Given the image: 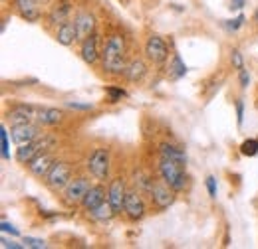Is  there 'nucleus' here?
<instances>
[{
  "instance_id": "obj_6",
  "label": "nucleus",
  "mask_w": 258,
  "mask_h": 249,
  "mask_svg": "<svg viewBox=\"0 0 258 249\" xmlns=\"http://www.w3.org/2000/svg\"><path fill=\"white\" fill-rule=\"evenodd\" d=\"M74 178V170H72V164L70 162H66V160H56L54 162V166L50 168V172L46 174V178L42 180L48 190H52V192H62L66 188V184L70 182Z\"/></svg>"
},
{
  "instance_id": "obj_22",
  "label": "nucleus",
  "mask_w": 258,
  "mask_h": 249,
  "mask_svg": "<svg viewBox=\"0 0 258 249\" xmlns=\"http://www.w3.org/2000/svg\"><path fill=\"white\" fill-rule=\"evenodd\" d=\"M187 71H189V69H187L185 62L181 60V56H179L177 52H173V54H171V60L167 63V75H169L173 81H177V79L185 77Z\"/></svg>"
},
{
  "instance_id": "obj_8",
  "label": "nucleus",
  "mask_w": 258,
  "mask_h": 249,
  "mask_svg": "<svg viewBox=\"0 0 258 249\" xmlns=\"http://www.w3.org/2000/svg\"><path fill=\"white\" fill-rule=\"evenodd\" d=\"M44 135V125H40L38 121L34 123H20V125H12L10 127V139L14 141L16 147H22V145H28L36 139H40Z\"/></svg>"
},
{
  "instance_id": "obj_32",
  "label": "nucleus",
  "mask_w": 258,
  "mask_h": 249,
  "mask_svg": "<svg viewBox=\"0 0 258 249\" xmlns=\"http://www.w3.org/2000/svg\"><path fill=\"white\" fill-rule=\"evenodd\" d=\"M22 243H24L26 247H32V249L46 247V241H44V239H36V237H24V239H22Z\"/></svg>"
},
{
  "instance_id": "obj_9",
  "label": "nucleus",
  "mask_w": 258,
  "mask_h": 249,
  "mask_svg": "<svg viewBox=\"0 0 258 249\" xmlns=\"http://www.w3.org/2000/svg\"><path fill=\"white\" fill-rule=\"evenodd\" d=\"M123 214L127 216L131 223H137L147 216V204L141 196V192L137 188H129L127 198H125V206H123Z\"/></svg>"
},
{
  "instance_id": "obj_37",
  "label": "nucleus",
  "mask_w": 258,
  "mask_h": 249,
  "mask_svg": "<svg viewBox=\"0 0 258 249\" xmlns=\"http://www.w3.org/2000/svg\"><path fill=\"white\" fill-rule=\"evenodd\" d=\"M244 6V0H230V8L232 10H240Z\"/></svg>"
},
{
  "instance_id": "obj_28",
  "label": "nucleus",
  "mask_w": 258,
  "mask_h": 249,
  "mask_svg": "<svg viewBox=\"0 0 258 249\" xmlns=\"http://www.w3.org/2000/svg\"><path fill=\"white\" fill-rule=\"evenodd\" d=\"M244 14H238L236 18H232V20H225V28L228 32H236L238 28H242L244 26Z\"/></svg>"
},
{
  "instance_id": "obj_34",
  "label": "nucleus",
  "mask_w": 258,
  "mask_h": 249,
  "mask_svg": "<svg viewBox=\"0 0 258 249\" xmlns=\"http://www.w3.org/2000/svg\"><path fill=\"white\" fill-rule=\"evenodd\" d=\"M238 81H240V87H242V89H246V87L250 85V73H248L246 67H242V69L238 71Z\"/></svg>"
},
{
  "instance_id": "obj_21",
  "label": "nucleus",
  "mask_w": 258,
  "mask_h": 249,
  "mask_svg": "<svg viewBox=\"0 0 258 249\" xmlns=\"http://www.w3.org/2000/svg\"><path fill=\"white\" fill-rule=\"evenodd\" d=\"M147 63L143 62L141 58H135V60H131L127 65V69H125V77H127L129 83H141L143 79H145V75H147Z\"/></svg>"
},
{
  "instance_id": "obj_10",
  "label": "nucleus",
  "mask_w": 258,
  "mask_h": 249,
  "mask_svg": "<svg viewBox=\"0 0 258 249\" xmlns=\"http://www.w3.org/2000/svg\"><path fill=\"white\" fill-rule=\"evenodd\" d=\"M169 46L165 42V38H161L159 34H151L145 42V58L155 65H163L165 62H169Z\"/></svg>"
},
{
  "instance_id": "obj_16",
  "label": "nucleus",
  "mask_w": 258,
  "mask_h": 249,
  "mask_svg": "<svg viewBox=\"0 0 258 249\" xmlns=\"http://www.w3.org/2000/svg\"><path fill=\"white\" fill-rule=\"evenodd\" d=\"M74 22H76V28H78V42H82L88 36H92L97 28V18L90 10H80L74 16Z\"/></svg>"
},
{
  "instance_id": "obj_20",
  "label": "nucleus",
  "mask_w": 258,
  "mask_h": 249,
  "mask_svg": "<svg viewBox=\"0 0 258 249\" xmlns=\"http://www.w3.org/2000/svg\"><path fill=\"white\" fill-rule=\"evenodd\" d=\"M66 121V113L58 107H42L38 115V123L44 127H58Z\"/></svg>"
},
{
  "instance_id": "obj_24",
  "label": "nucleus",
  "mask_w": 258,
  "mask_h": 249,
  "mask_svg": "<svg viewBox=\"0 0 258 249\" xmlns=\"http://www.w3.org/2000/svg\"><path fill=\"white\" fill-rule=\"evenodd\" d=\"M159 156H165V158H173V160H179V162L187 164V153H185L183 149H179L177 145H173V143H167V141L159 143Z\"/></svg>"
},
{
  "instance_id": "obj_14",
  "label": "nucleus",
  "mask_w": 258,
  "mask_h": 249,
  "mask_svg": "<svg viewBox=\"0 0 258 249\" xmlns=\"http://www.w3.org/2000/svg\"><path fill=\"white\" fill-rule=\"evenodd\" d=\"M72 10H74V0H56L52 6H50V10H48V16H46V22L50 24V26H60V24H64L70 20V14H72Z\"/></svg>"
},
{
  "instance_id": "obj_4",
  "label": "nucleus",
  "mask_w": 258,
  "mask_h": 249,
  "mask_svg": "<svg viewBox=\"0 0 258 249\" xmlns=\"http://www.w3.org/2000/svg\"><path fill=\"white\" fill-rule=\"evenodd\" d=\"M86 168L90 172V176L97 182H105L109 180V172H111V155L109 149L105 147H96L88 160H86Z\"/></svg>"
},
{
  "instance_id": "obj_15",
  "label": "nucleus",
  "mask_w": 258,
  "mask_h": 249,
  "mask_svg": "<svg viewBox=\"0 0 258 249\" xmlns=\"http://www.w3.org/2000/svg\"><path fill=\"white\" fill-rule=\"evenodd\" d=\"M54 162H56V155H54V151H46V153H42V155L36 156L32 162H28L26 166H28V172L32 174L34 178L44 180V178H46V174L50 172V168L54 166Z\"/></svg>"
},
{
  "instance_id": "obj_3",
  "label": "nucleus",
  "mask_w": 258,
  "mask_h": 249,
  "mask_svg": "<svg viewBox=\"0 0 258 249\" xmlns=\"http://www.w3.org/2000/svg\"><path fill=\"white\" fill-rule=\"evenodd\" d=\"M56 145H58L56 135H48V133H44L40 139H36V141L28 143V145L18 147L14 158H16L18 164H28V162H32L38 155H42V153H46V151H54Z\"/></svg>"
},
{
  "instance_id": "obj_11",
  "label": "nucleus",
  "mask_w": 258,
  "mask_h": 249,
  "mask_svg": "<svg viewBox=\"0 0 258 249\" xmlns=\"http://www.w3.org/2000/svg\"><path fill=\"white\" fill-rule=\"evenodd\" d=\"M127 184H125V178L123 176H115L109 186H107V200L111 202L113 210L117 214L123 212V206H125V198H127Z\"/></svg>"
},
{
  "instance_id": "obj_31",
  "label": "nucleus",
  "mask_w": 258,
  "mask_h": 249,
  "mask_svg": "<svg viewBox=\"0 0 258 249\" xmlns=\"http://www.w3.org/2000/svg\"><path fill=\"white\" fill-rule=\"evenodd\" d=\"M234 107H236V123H238V127H242V123H244V101L236 99Z\"/></svg>"
},
{
  "instance_id": "obj_38",
  "label": "nucleus",
  "mask_w": 258,
  "mask_h": 249,
  "mask_svg": "<svg viewBox=\"0 0 258 249\" xmlns=\"http://www.w3.org/2000/svg\"><path fill=\"white\" fill-rule=\"evenodd\" d=\"M256 24H258V10H256Z\"/></svg>"
},
{
  "instance_id": "obj_5",
  "label": "nucleus",
  "mask_w": 258,
  "mask_h": 249,
  "mask_svg": "<svg viewBox=\"0 0 258 249\" xmlns=\"http://www.w3.org/2000/svg\"><path fill=\"white\" fill-rule=\"evenodd\" d=\"M92 186H94V184H92L90 176H86V174L74 176V178L66 184L64 190L60 192V194H62V202H64L68 208H78V206H82L86 194L90 192Z\"/></svg>"
},
{
  "instance_id": "obj_1",
  "label": "nucleus",
  "mask_w": 258,
  "mask_h": 249,
  "mask_svg": "<svg viewBox=\"0 0 258 249\" xmlns=\"http://www.w3.org/2000/svg\"><path fill=\"white\" fill-rule=\"evenodd\" d=\"M127 40L121 32L107 34L101 50V67L107 75L119 77L125 75L127 69Z\"/></svg>"
},
{
  "instance_id": "obj_25",
  "label": "nucleus",
  "mask_w": 258,
  "mask_h": 249,
  "mask_svg": "<svg viewBox=\"0 0 258 249\" xmlns=\"http://www.w3.org/2000/svg\"><path fill=\"white\" fill-rule=\"evenodd\" d=\"M105 95H107V101L109 103H119L121 99H127V91L123 87H117V85L105 87Z\"/></svg>"
},
{
  "instance_id": "obj_18",
  "label": "nucleus",
  "mask_w": 258,
  "mask_h": 249,
  "mask_svg": "<svg viewBox=\"0 0 258 249\" xmlns=\"http://www.w3.org/2000/svg\"><path fill=\"white\" fill-rule=\"evenodd\" d=\"M103 200H107V190L103 186V182H97L94 186L90 188V192L86 194V198H84V202H82V208L86 210V212H92L94 208H97Z\"/></svg>"
},
{
  "instance_id": "obj_26",
  "label": "nucleus",
  "mask_w": 258,
  "mask_h": 249,
  "mask_svg": "<svg viewBox=\"0 0 258 249\" xmlns=\"http://www.w3.org/2000/svg\"><path fill=\"white\" fill-rule=\"evenodd\" d=\"M240 155L244 156H256L258 155V139H246L240 145Z\"/></svg>"
},
{
  "instance_id": "obj_33",
  "label": "nucleus",
  "mask_w": 258,
  "mask_h": 249,
  "mask_svg": "<svg viewBox=\"0 0 258 249\" xmlns=\"http://www.w3.org/2000/svg\"><path fill=\"white\" fill-rule=\"evenodd\" d=\"M66 107H70L74 111H92L94 109V105H90V103H78V101H68Z\"/></svg>"
},
{
  "instance_id": "obj_17",
  "label": "nucleus",
  "mask_w": 258,
  "mask_h": 249,
  "mask_svg": "<svg viewBox=\"0 0 258 249\" xmlns=\"http://www.w3.org/2000/svg\"><path fill=\"white\" fill-rule=\"evenodd\" d=\"M14 6L26 22H38L42 18L40 0H14Z\"/></svg>"
},
{
  "instance_id": "obj_12",
  "label": "nucleus",
  "mask_w": 258,
  "mask_h": 249,
  "mask_svg": "<svg viewBox=\"0 0 258 249\" xmlns=\"http://www.w3.org/2000/svg\"><path fill=\"white\" fill-rule=\"evenodd\" d=\"M40 109L42 107H34V105H14L10 111H6V121L10 123V127L20 123H34L38 121Z\"/></svg>"
},
{
  "instance_id": "obj_7",
  "label": "nucleus",
  "mask_w": 258,
  "mask_h": 249,
  "mask_svg": "<svg viewBox=\"0 0 258 249\" xmlns=\"http://www.w3.org/2000/svg\"><path fill=\"white\" fill-rule=\"evenodd\" d=\"M177 194L169 184H165L163 180H155L151 188H149V200H151V206L157 210V212H163L167 208H171L177 200Z\"/></svg>"
},
{
  "instance_id": "obj_13",
  "label": "nucleus",
  "mask_w": 258,
  "mask_h": 249,
  "mask_svg": "<svg viewBox=\"0 0 258 249\" xmlns=\"http://www.w3.org/2000/svg\"><path fill=\"white\" fill-rule=\"evenodd\" d=\"M99 34L94 32L92 36H88L86 40H82L80 42V56H82V60L88 63V65H96L99 60H101V50L103 48H99Z\"/></svg>"
},
{
  "instance_id": "obj_2",
  "label": "nucleus",
  "mask_w": 258,
  "mask_h": 249,
  "mask_svg": "<svg viewBox=\"0 0 258 249\" xmlns=\"http://www.w3.org/2000/svg\"><path fill=\"white\" fill-rule=\"evenodd\" d=\"M157 172L165 184L173 188L175 192H185L189 188V174H187V164L173 160V158H165L159 156V164H157Z\"/></svg>"
},
{
  "instance_id": "obj_19",
  "label": "nucleus",
  "mask_w": 258,
  "mask_h": 249,
  "mask_svg": "<svg viewBox=\"0 0 258 249\" xmlns=\"http://www.w3.org/2000/svg\"><path fill=\"white\" fill-rule=\"evenodd\" d=\"M56 40H58V44H62L66 48H70L78 42V28H76V22L72 18L56 28Z\"/></svg>"
},
{
  "instance_id": "obj_35",
  "label": "nucleus",
  "mask_w": 258,
  "mask_h": 249,
  "mask_svg": "<svg viewBox=\"0 0 258 249\" xmlns=\"http://www.w3.org/2000/svg\"><path fill=\"white\" fill-rule=\"evenodd\" d=\"M0 227H2V233H10V235H18V229L12 225V223H8L6 219H2V223H0Z\"/></svg>"
},
{
  "instance_id": "obj_29",
  "label": "nucleus",
  "mask_w": 258,
  "mask_h": 249,
  "mask_svg": "<svg viewBox=\"0 0 258 249\" xmlns=\"http://www.w3.org/2000/svg\"><path fill=\"white\" fill-rule=\"evenodd\" d=\"M0 143H2V158L4 160H10V153H8V131H6L4 125L0 127Z\"/></svg>"
},
{
  "instance_id": "obj_27",
  "label": "nucleus",
  "mask_w": 258,
  "mask_h": 249,
  "mask_svg": "<svg viewBox=\"0 0 258 249\" xmlns=\"http://www.w3.org/2000/svg\"><path fill=\"white\" fill-rule=\"evenodd\" d=\"M230 65H232V69H236V71H240V69L244 67V58H242L240 50H236V48L230 50Z\"/></svg>"
},
{
  "instance_id": "obj_23",
  "label": "nucleus",
  "mask_w": 258,
  "mask_h": 249,
  "mask_svg": "<svg viewBox=\"0 0 258 249\" xmlns=\"http://www.w3.org/2000/svg\"><path fill=\"white\" fill-rule=\"evenodd\" d=\"M90 214V218L96 219V221H101V223H105V221H111V219L117 216V212L113 210V206H111V202L109 200H103L97 208H94L92 212H88Z\"/></svg>"
},
{
  "instance_id": "obj_36",
  "label": "nucleus",
  "mask_w": 258,
  "mask_h": 249,
  "mask_svg": "<svg viewBox=\"0 0 258 249\" xmlns=\"http://www.w3.org/2000/svg\"><path fill=\"white\" fill-rule=\"evenodd\" d=\"M2 247L4 249H24L26 247V245H24V243H16V241H8V239H6V237H2Z\"/></svg>"
},
{
  "instance_id": "obj_30",
  "label": "nucleus",
  "mask_w": 258,
  "mask_h": 249,
  "mask_svg": "<svg viewBox=\"0 0 258 249\" xmlns=\"http://www.w3.org/2000/svg\"><path fill=\"white\" fill-rule=\"evenodd\" d=\"M205 186H207V192H209V196L215 200V198H217V178H215V176H207V180H205Z\"/></svg>"
}]
</instances>
